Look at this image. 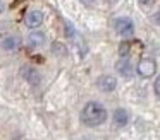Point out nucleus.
<instances>
[{
	"mask_svg": "<svg viewBox=\"0 0 160 140\" xmlns=\"http://www.w3.org/2000/svg\"><path fill=\"white\" fill-rule=\"evenodd\" d=\"M107 118H108V113L102 102L88 101L83 106V111H81V121H83V125L90 126V128H95V126L103 125L107 121Z\"/></svg>",
	"mask_w": 160,
	"mask_h": 140,
	"instance_id": "nucleus-1",
	"label": "nucleus"
},
{
	"mask_svg": "<svg viewBox=\"0 0 160 140\" xmlns=\"http://www.w3.org/2000/svg\"><path fill=\"white\" fill-rule=\"evenodd\" d=\"M114 29L119 36L128 38L134 33V22H132V19H129V17H119V19L114 20Z\"/></svg>",
	"mask_w": 160,
	"mask_h": 140,
	"instance_id": "nucleus-2",
	"label": "nucleus"
},
{
	"mask_svg": "<svg viewBox=\"0 0 160 140\" xmlns=\"http://www.w3.org/2000/svg\"><path fill=\"white\" fill-rule=\"evenodd\" d=\"M136 72L143 79H152L157 74V61L152 60V58H143L136 67Z\"/></svg>",
	"mask_w": 160,
	"mask_h": 140,
	"instance_id": "nucleus-3",
	"label": "nucleus"
},
{
	"mask_svg": "<svg viewBox=\"0 0 160 140\" xmlns=\"http://www.w3.org/2000/svg\"><path fill=\"white\" fill-rule=\"evenodd\" d=\"M21 75L29 85H40L43 80L42 74H40L35 67H31V65H24V67L21 68Z\"/></svg>",
	"mask_w": 160,
	"mask_h": 140,
	"instance_id": "nucleus-4",
	"label": "nucleus"
},
{
	"mask_svg": "<svg viewBox=\"0 0 160 140\" xmlns=\"http://www.w3.org/2000/svg\"><path fill=\"white\" fill-rule=\"evenodd\" d=\"M97 87L102 92H112L117 87V79L114 75H100L97 79Z\"/></svg>",
	"mask_w": 160,
	"mask_h": 140,
	"instance_id": "nucleus-5",
	"label": "nucleus"
},
{
	"mask_svg": "<svg viewBox=\"0 0 160 140\" xmlns=\"http://www.w3.org/2000/svg\"><path fill=\"white\" fill-rule=\"evenodd\" d=\"M43 19H45V16H43L42 10H31V12H28V16H26V26L29 27V29H36V27L42 26Z\"/></svg>",
	"mask_w": 160,
	"mask_h": 140,
	"instance_id": "nucleus-6",
	"label": "nucleus"
},
{
	"mask_svg": "<svg viewBox=\"0 0 160 140\" xmlns=\"http://www.w3.org/2000/svg\"><path fill=\"white\" fill-rule=\"evenodd\" d=\"M115 68H117V72L122 75V77H132V74H134V68H132L131 61L128 60V58H121V60L115 63Z\"/></svg>",
	"mask_w": 160,
	"mask_h": 140,
	"instance_id": "nucleus-7",
	"label": "nucleus"
},
{
	"mask_svg": "<svg viewBox=\"0 0 160 140\" xmlns=\"http://www.w3.org/2000/svg\"><path fill=\"white\" fill-rule=\"evenodd\" d=\"M112 120H114V123L117 126H126L129 121V115L128 111H126L124 108H117L114 109V113H112Z\"/></svg>",
	"mask_w": 160,
	"mask_h": 140,
	"instance_id": "nucleus-8",
	"label": "nucleus"
},
{
	"mask_svg": "<svg viewBox=\"0 0 160 140\" xmlns=\"http://www.w3.org/2000/svg\"><path fill=\"white\" fill-rule=\"evenodd\" d=\"M0 46L4 48L5 51H14V50H18V48L21 46V38L19 36H7V38L2 39Z\"/></svg>",
	"mask_w": 160,
	"mask_h": 140,
	"instance_id": "nucleus-9",
	"label": "nucleus"
},
{
	"mask_svg": "<svg viewBox=\"0 0 160 140\" xmlns=\"http://www.w3.org/2000/svg\"><path fill=\"white\" fill-rule=\"evenodd\" d=\"M45 39H47L45 33H42V31H33L28 36V44L33 48H40V46L45 44Z\"/></svg>",
	"mask_w": 160,
	"mask_h": 140,
	"instance_id": "nucleus-10",
	"label": "nucleus"
},
{
	"mask_svg": "<svg viewBox=\"0 0 160 140\" xmlns=\"http://www.w3.org/2000/svg\"><path fill=\"white\" fill-rule=\"evenodd\" d=\"M52 51H53V55L64 56V55L67 53V48L64 46V44H60V43H53V44H52Z\"/></svg>",
	"mask_w": 160,
	"mask_h": 140,
	"instance_id": "nucleus-11",
	"label": "nucleus"
},
{
	"mask_svg": "<svg viewBox=\"0 0 160 140\" xmlns=\"http://www.w3.org/2000/svg\"><path fill=\"white\" fill-rule=\"evenodd\" d=\"M153 92L157 97L160 96V79H155V82H153Z\"/></svg>",
	"mask_w": 160,
	"mask_h": 140,
	"instance_id": "nucleus-12",
	"label": "nucleus"
},
{
	"mask_svg": "<svg viewBox=\"0 0 160 140\" xmlns=\"http://www.w3.org/2000/svg\"><path fill=\"white\" fill-rule=\"evenodd\" d=\"M153 2H155V0H139V3H143V5H152Z\"/></svg>",
	"mask_w": 160,
	"mask_h": 140,
	"instance_id": "nucleus-13",
	"label": "nucleus"
},
{
	"mask_svg": "<svg viewBox=\"0 0 160 140\" xmlns=\"http://www.w3.org/2000/svg\"><path fill=\"white\" fill-rule=\"evenodd\" d=\"M4 10H5V5H4V2L0 0V14H4Z\"/></svg>",
	"mask_w": 160,
	"mask_h": 140,
	"instance_id": "nucleus-14",
	"label": "nucleus"
},
{
	"mask_svg": "<svg viewBox=\"0 0 160 140\" xmlns=\"http://www.w3.org/2000/svg\"><path fill=\"white\" fill-rule=\"evenodd\" d=\"M83 3H88V5H91V3H95V0H81Z\"/></svg>",
	"mask_w": 160,
	"mask_h": 140,
	"instance_id": "nucleus-15",
	"label": "nucleus"
}]
</instances>
